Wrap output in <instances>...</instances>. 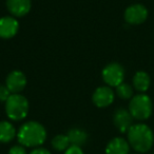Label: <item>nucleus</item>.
Here are the masks:
<instances>
[{
  "label": "nucleus",
  "instance_id": "nucleus-1",
  "mask_svg": "<svg viewBox=\"0 0 154 154\" xmlns=\"http://www.w3.org/2000/svg\"><path fill=\"white\" fill-rule=\"evenodd\" d=\"M47 130L43 125L36 120L24 122L17 131L18 143L26 148L40 147L47 140Z\"/></svg>",
  "mask_w": 154,
  "mask_h": 154
},
{
  "label": "nucleus",
  "instance_id": "nucleus-2",
  "mask_svg": "<svg viewBox=\"0 0 154 154\" xmlns=\"http://www.w3.org/2000/svg\"><path fill=\"white\" fill-rule=\"evenodd\" d=\"M127 140L132 149L139 153H146L151 150L154 143V134L149 126L135 124L127 132Z\"/></svg>",
  "mask_w": 154,
  "mask_h": 154
},
{
  "label": "nucleus",
  "instance_id": "nucleus-3",
  "mask_svg": "<svg viewBox=\"0 0 154 154\" xmlns=\"http://www.w3.org/2000/svg\"><path fill=\"white\" fill-rule=\"evenodd\" d=\"M30 110V103L26 96L18 94H12L5 101V114L13 122L23 120L28 116Z\"/></svg>",
  "mask_w": 154,
  "mask_h": 154
},
{
  "label": "nucleus",
  "instance_id": "nucleus-4",
  "mask_svg": "<svg viewBox=\"0 0 154 154\" xmlns=\"http://www.w3.org/2000/svg\"><path fill=\"white\" fill-rule=\"evenodd\" d=\"M129 112L136 120H147L153 112V103L149 95L145 93H138L130 99Z\"/></svg>",
  "mask_w": 154,
  "mask_h": 154
},
{
  "label": "nucleus",
  "instance_id": "nucleus-5",
  "mask_svg": "<svg viewBox=\"0 0 154 154\" xmlns=\"http://www.w3.org/2000/svg\"><path fill=\"white\" fill-rule=\"evenodd\" d=\"M125 72L124 66L118 62H111L103 68L101 72L103 80L107 86L111 88H116L125 80Z\"/></svg>",
  "mask_w": 154,
  "mask_h": 154
},
{
  "label": "nucleus",
  "instance_id": "nucleus-6",
  "mask_svg": "<svg viewBox=\"0 0 154 154\" xmlns=\"http://www.w3.org/2000/svg\"><path fill=\"white\" fill-rule=\"evenodd\" d=\"M148 15H149V12L145 5L141 3H135L127 8L124 14V18L128 24L139 26L147 20Z\"/></svg>",
  "mask_w": 154,
  "mask_h": 154
},
{
  "label": "nucleus",
  "instance_id": "nucleus-7",
  "mask_svg": "<svg viewBox=\"0 0 154 154\" xmlns=\"http://www.w3.org/2000/svg\"><path fill=\"white\" fill-rule=\"evenodd\" d=\"M115 92L109 86L98 87L92 95V101L97 108H107L113 103Z\"/></svg>",
  "mask_w": 154,
  "mask_h": 154
},
{
  "label": "nucleus",
  "instance_id": "nucleus-8",
  "mask_svg": "<svg viewBox=\"0 0 154 154\" xmlns=\"http://www.w3.org/2000/svg\"><path fill=\"white\" fill-rule=\"evenodd\" d=\"M5 86L12 94H18L26 87V77L21 71H12L7 76Z\"/></svg>",
  "mask_w": 154,
  "mask_h": 154
},
{
  "label": "nucleus",
  "instance_id": "nucleus-9",
  "mask_svg": "<svg viewBox=\"0 0 154 154\" xmlns=\"http://www.w3.org/2000/svg\"><path fill=\"white\" fill-rule=\"evenodd\" d=\"M133 119L129 110L119 108L113 114V124L120 133H127L133 126Z\"/></svg>",
  "mask_w": 154,
  "mask_h": 154
},
{
  "label": "nucleus",
  "instance_id": "nucleus-10",
  "mask_svg": "<svg viewBox=\"0 0 154 154\" xmlns=\"http://www.w3.org/2000/svg\"><path fill=\"white\" fill-rule=\"evenodd\" d=\"M19 31V22L13 16H5L0 18V38L10 39L16 36Z\"/></svg>",
  "mask_w": 154,
  "mask_h": 154
},
{
  "label": "nucleus",
  "instance_id": "nucleus-11",
  "mask_svg": "<svg viewBox=\"0 0 154 154\" xmlns=\"http://www.w3.org/2000/svg\"><path fill=\"white\" fill-rule=\"evenodd\" d=\"M32 8V0H7V9L15 18L28 15Z\"/></svg>",
  "mask_w": 154,
  "mask_h": 154
},
{
  "label": "nucleus",
  "instance_id": "nucleus-12",
  "mask_svg": "<svg viewBox=\"0 0 154 154\" xmlns=\"http://www.w3.org/2000/svg\"><path fill=\"white\" fill-rule=\"evenodd\" d=\"M130 145L122 137H114L106 147V154H129Z\"/></svg>",
  "mask_w": 154,
  "mask_h": 154
},
{
  "label": "nucleus",
  "instance_id": "nucleus-13",
  "mask_svg": "<svg viewBox=\"0 0 154 154\" xmlns=\"http://www.w3.org/2000/svg\"><path fill=\"white\" fill-rule=\"evenodd\" d=\"M133 88L139 93H145L149 90L151 86V78L150 75L145 71H138L134 74L132 79Z\"/></svg>",
  "mask_w": 154,
  "mask_h": 154
},
{
  "label": "nucleus",
  "instance_id": "nucleus-14",
  "mask_svg": "<svg viewBox=\"0 0 154 154\" xmlns=\"http://www.w3.org/2000/svg\"><path fill=\"white\" fill-rule=\"evenodd\" d=\"M17 137V131L12 122L8 120L0 122V143H9Z\"/></svg>",
  "mask_w": 154,
  "mask_h": 154
},
{
  "label": "nucleus",
  "instance_id": "nucleus-15",
  "mask_svg": "<svg viewBox=\"0 0 154 154\" xmlns=\"http://www.w3.org/2000/svg\"><path fill=\"white\" fill-rule=\"evenodd\" d=\"M69 137V140L70 143L73 146H78V147H82L88 140V133L84 130V129L80 128H72L68 131L66 133Z\"/></svg>",
  "mask_w": 154,
  "mask_h": 154
},
{
  "label": "nucleus",
  "instance_id": "nucleus-16",
  "mask_svg": "<svg viewBox=\"0 0 154 154\" xmlns=\"http://www.w3.org/2000/svg\"><path fill=\"white\" fill-rule=\"evenodd\" d=\"M51 145L56 151H66L71 146V143L66 134H58L52 138Z\"/></svg>",
  "mask_w": 154,
  "mask_h": 154
},
{
  "label": "nucleus",
  "instance_id": "nucleus-17",
  "mask_svg": "<svg viewBox=\"0 0 154 154\" xmlns=\"http://www.w3.org/2000/svg\"><path fill=\"white\" fill-rule=\"evenodd\" d=\"M115 94L117 95L119 98L125 99V100L131 99L133 96H134V95H133L134 94V88H133V86H131V85H129L124 82L118 87H116Z\"/></svg>",
  "mask_w": 154,
  "mask_h": 154
},
{
  "label": "nucleus",
  "instance_id": "nucleus-18",
  "mask_svg": "<svg viewBox=\"0 0 154 154\" xmlns=\"http://www.w3.org/2000/svg\"><path fill=\"white\" fill-rule=\"evenodd\" d=\"M11 95H12V93L10 92V90L8 89L7 86L0 85V101H1V103H5Z\"/></svg>",
  "mask_w": 154,
  "mask_h": 154
},
{
  "label": "nucleus",
  "instance_id": "nucleus-19",
  "mask_svg": "<svg viewBox=\"0 0 154 154\" xmlns=\"http://www.w3.org/2000/svg\"><path fill=\"white\" fill-rule=\"evenodd\" d=\"M8 154H28V152L26 150V147L21 145H15L10 148Z\"/></svg>",
  "mask_w": 154,
  "mask_h": 154
},
{
  "label": "nucleus",
  "instance_id": "nucleus-20",
  "mask_svg": "<svg viewBox=\"0 0 154 154\" xmlns=\"http://www.w3.org/2000/svg\"><path fill=\"white\" fill-rule=\"evenodd\" d=\"M64 154H85V153H84V151H82V147L71 145L70 147L64 151Z\"/></svg>",
  "mask_w": 154,
  "mask_h": 154
},
{
  "label": "nucleus",
  "instance_id": "nucleus-21",
  "mask_svg": "<svg viewBox=\"0 0 154 154\" xmlns=\"http://www.w3.org/2000/svg\"><path fill=\"white\" fill-rule=\"evenodd\" d=\"M29 154H51V152H50L47 148L37 147V148H34Z\"/></svg>",
  "mask_w": 154,
  "mask_h": 154
},
{
  "label": "nucleus",
  "instance_id": "nucleus-22",
  "mask_svg": "<svg viewBox=\"0 0 154 154\" xmlns=\"http://www.w3.org/2000/svg\"><path fill=\"white\" fill-rule=\"evenodd\" d=\"M153 154H154V153H153Z\"/></svg>",
  "mask_w": 154,
  "mask_h": 154
}]
</instances>
